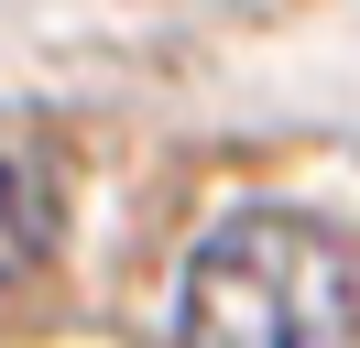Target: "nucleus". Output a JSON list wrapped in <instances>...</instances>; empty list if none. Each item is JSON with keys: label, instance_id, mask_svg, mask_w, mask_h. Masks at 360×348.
Here are the masks:
<instances>
[{"label": "nucleus", "instance_id": "obj_1", "mask_svg": "<svg viewBox=\"0 0 360 348\" xmlns=\"http://www.w3.org/2000/svg\"><path fill=\"white\" fill-rule=\"evenodd\" d=\"M175 348H360L349 239L284 207L229 218L175 283Z\"/></svg>", "mask_w": 360, "mask_h": 348}, {"label": "nucleus", "instance_id": "obj_2", "mask_svg": "<svg viewBox=\"0 0 360 348\" xmlns=\"http://www.w3.org/2000/svg\"><path fill=\"white\" fill-rule=\"evenodd\" d=\"M66 239V174L55 152H0V294L33 283Z\"/></svg>", "mask_w": 360, "mask_h": 348}]
</instances>
